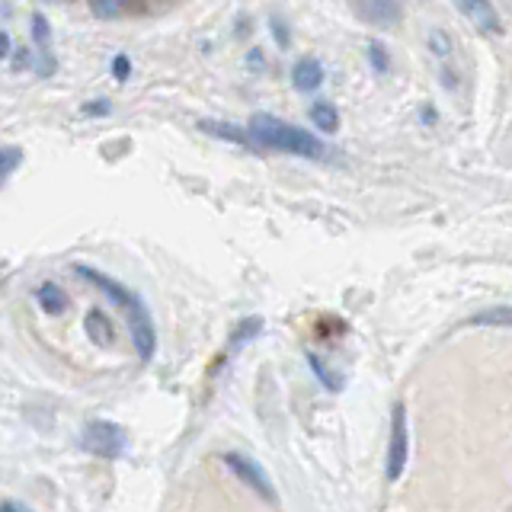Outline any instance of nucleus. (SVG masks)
I'll return each mask as SVG.
<instances>
[{"instance_id":"nucleus-1","label":"nucleus","mask_w":512,"mask_h":512,"mask_svg":"<svg viewBox=\"0 0 512 512\" xmlns=\"http://www.w3.org/2000/svg\"><path fill=\"white\" fill-rule=\"evenodd\" d=\"M247 128H250L256 144H263V148H272V151L298 154V157H311V160H320L327 154L324 141H320L317 135L304 132V128H298L292 122H282L276 116H269V112H253Z\"/></svg>"},{"instance_id":"nucleus-2","label":"nucleus","mask_w":512,"mask_h":512,"mask_svg":"<svg viewBox=\"0 0 512 512\" xmlns=\"http://www.w3.org/2000/svg\"><path fill=\"white\" fill-rule=\"evenodd\" d=\"M80 445H84L87 452L96 458H122L128 452V432L119 423L93 420V423H87Z\"/></svg>"},{"instance_id":"nucleus-3","label":"nucleus","mask_w":512,"mask_h":512,"mask_svg":"<svg viewBox=\"0 0 512 512\" xmlns=\"http://www.w3.org/2000/svg\"><path fill=\"white\" fill-rule=\"evenodd\" d=\"M410 458V429L404 404H394L391 416V445H388V480H400Z\"/></svg>"},{"instance_id":"nucleus-4","label":"nucleus","mask_w":512,"mask_h":512,"mask_svg":"<svg viewBox=\"0 0 512 512\" xmlns=\"http://www.w3.org/2000/svg\"><path fill=\"white\" fill-rule=\"evenodd\" d=\"M125 314H128V333H132V343H135V349H138V356H141L144 362L154 359L157 336H154L151 314H148V308H144V304H141V298H138V295H135L132 301H128Z\"/></svg>"},{"instance_id":"nucleus-5","label":"nucleus","mask_w":512,"mask_h":512,"mask_svg":"<svg viewBox=\"0 0 512 512\" xmlns=\"http://www.w3.org/2000/svg\"><path fill=\"white\" fill-rule=\"evenodd\" d=\"M221 461L228 464V468L244 480V484L250 487V490H256L263 496V500H269V503H276V490H272V480H269V474L260 468L256 461H250L247 455H240V452H228V455H221Z\"/></svg>"},{"instance_id":"nucleus-6","label":"nucleus","mask_w":512,"mask_h":512,"mask_svg":"<svg viewBox=\"0 0 512 512\" xmlns=\"http://www.w3.org/2000/svg\"><path fill=\"white\" fill-rule=\"evenodd\" d=\"M349 7L362 23L378 26V29H391L404 20V7H400V0H349Z\"/></svg>"},{"instance_id":"nucleus-7","label":"nucleus","mask_w":512,"mask_h":512,"mask_svg":"<svg viewBox=\"0 0 512 512\" xmlns=\"http://www.w3.org/2000/svg\"><path fill=\"white\" fill-rule=\"evenodd\" d=\"M455 7L468 16V20L474 23L477 32H490V36H500L503 32V20L500 13H496V7L490 4V0H455Z\"/></svg>"},{"instance_id":"nucleus-8","label":"nucleus","mask_w":512,"mask_h":512,"mask_svg":"<svg viewBox=\"0 0 512 512\" xmlns=\"http://www.w3.org/2000/svg\"><path fill=\"white\" fill-rule=\"evenodd\" d=\"M426 42H429V52L436 55L439 68H442L445 87H448V90H455V74H452V68H448V61H452V52H455V48H452V39L445 36V29H429Z\"/></svg>"},{"instance_id":"nucleus-9","label":"nucleus","mask_w":512,"mask_h":512,"mask_svg":"<svg viewBox=\"0 0 512 512\" xmlns=\"http://www.w3.org/2000/svg\"><path fill=\"white\" fill-rule=\"evenodd\" d=\"M292 84H295L298 93H314L320 84H324V64H320L317 58H301V61H295Z\"/></svg>"},{"instance_id":"nucleus-10","label":"nucleus","mask_w":512,"mask_h":512,"mask_svg":"<svg viewBox=\"0 0 512 512\" xmlns=\"http://www.w3.org/2000/svg\"><path fill=\"white\" fill-rule=\"evenodd\" d=\"M74 272H77V276L90 279L96 288H103V292H106L112 301H116V304H122V308H128V301L135 298L132 292H125V288H122L116 279H109V276H103V272H96V269H90V266H74Z\"/></svg>"},{"instance_id":"nucleus-11","label":"nucleus","mask_w":512,"mask_h":512,"mask_svg":"<svg viewBox=\"0 0 512 512\" xmlns=\"http://www.w3.org/2000/svg\"><path fill=\"white\" fill-rule=\"evenodd\" d=\"M199 128H202V132H208V135L221 138V141H234V144H240V148H247V144L253 141L250 128L244 132V128L234 125V122H221V119H202V122H199Z\"/></svg>"},{"instance_id":"nucleus-12","label":"nucleus","mask_w":512,"mask_h":512,"mask_svg":"<svg viewBox=\"0 0 512 512\" xmlns=\"http://www.w3.org/2000/svg\"><path fill=\"white\" fill-rule=\"evenodd\" d=\"M464 327H506V330H512V304H493V308L477 311L464 320Z\"/></svg>"},{"instance_id":"nucleus-13","label":"nucleus","mask_w":512,"mask_h":512,"mask_svg":"<svg viewBox=\"0 0 512 512\" xmlns=\"http://www.w3.org/2000/svg\"><path fill=\"white\" fill-rule=\"evenodd\" d=\"M36 298H39V304H42L48 314H64V311H68V304H71L68 292H64L58 282H42Z\"/></svg>"},{"instance_id":"nucleus-14","label":"nucleus","mask_w":512,"mask_h":512,"mask_svg":"<svg viewBox=\"0 0 512 512\" xmlns=\"http://www.w3.org/2000/svg\"><path fill=\"white\" fill-rule=\"evenodd\" d=\"M84 327H87V336H90L93 343H100V346H109L112 343V324H109V317L100 308H93L87 314Z\"/></svg>"},{"instance_id":"nucleus-15","label":"nucleus","mask_w":512,"mask_h":512,"mask_svg":"<svg viewBox=\"0 0 512 512\" xmlns=\"http://www.w3.org/2000/svg\"><path fill=\"white\" fill-rule=\"evenodd\" d=\"M311 122L317 125V132L333 135L336 128H340V112H336L333 103H314L311 106Z\"/></svg>"},{"instance_id":"nucleus-16","label":"nucleus","mask_w":512,"mask_h":512,"mask_svg":"<svg viewBox=\"0 0 512 512\" xmlns=\"http://www.w3.org/2000/svg\"><path fill=\"white\" fill-rule=\"evenodd\" d=\"M260 330H263V317H244V320H240V324L234 327V333H231V349L247 346Z\"/></svg>"},{"instance_id":"nucleus-17","label":"nucleus","mask_w":512,"mask_h":512,"mask_svg":"<svg viewBox=\"0 0 512 512\" xmlns=\"http://www.w3.org/2000/svg\"><path fill=\"white\" fill-rule=\"evenodd\" d=\"M308 365L314 368V375H317L320 381H324V388H327V391H343V378H340V375H333L320 356H314V352H308Z\"/></svg>"},{"instance_id":"nucleus-18","label":"nucleus","mask_w":512,"mask_h":512,"mask_svg":"<svg viewBox=\"0 0 512 512\" xmlns=\"http://www.w3.org/2000/svg\"><path fill=\"white\" fill-rule=\"evenodd\" d=\"M32 39H36L39 52H48V45H52V29H48V20L42 13H32Z\"/></svg>"},{"instance_id":"nucleus-19","label":"nucleus","mask_w":512,"mask_h":512,"mask_svg":"<svg viewBox=\"0 0 512 512\" xmlns=\"http://www.w3.org/2000/svg\"><path fill=\"white\" fill-rule=\"evenodd\" d=\"M125 7H128V0H90V10L96 16H103V20H112V16H119Z\"/></svg>"},{"instance_id":"nucleus-20","label":"nucleus","mask_w":512,"mask_h":512,"mask_svg":"<svg viewBox=\"0 0 512 512\" xmlns=\"http://www.w3.org/2000/svg\"><path fill=\"white\" fill-rule=\"evenodd\" d=\"M368 61H372V68L378 74H384L391 68V61H388V48H384L381 42H368Z\"/></svg>"},{"instance_id":"nucleus-21","label":"nucleus","mask_w":512,"mask_h":512,"mask_svg":"<svg viewBox=\"0 0 512 512\" xmlns=\"http://www.w3.org/2000/svg\"><path fill=\"white\" fill-rule=\"evenodd\" d=\"M0 157H4V170H0V176H4V180H10L13 170L20 167L23 151H20V148H4V154H0Z\"/></svg>"},{"instance_id":"nucleus-22","label":"nucleus","mask_w":512,"mask_h":512,"mask_svg":"<svg viewBox=\"0 0 512 512\" xmlns=\"http://www.w3.org/2000/svg\"><path fill=\"white\" fill-rule=\"evenodd\" d=\"M128 74H132V61H128L125 55L112 58V77H116V80H128Z\"/></svg>"},{"instance_id":"nucleus-23","label":"nucleus","mask_w":512,"mask_h":512,"mask_svg":"<svg viewBox=\"0 0 512 512\" xmlns=\"http://www.w3.org/2000/svg\"><path fill=\"white\" fill-rule=\"evenodd\" d=\"M272 36H276V42L285 48L288 45V32H285V26H279V20H272Z\"/></svg>"},{"instance_id":"nucleus-24","label":"nucleus","mask_w":512,"mask_h":512,"mask_svg":"<svg viewBox=\"0 0 512 512\" xmlns=\"http://www.w3.org/2000/svg\"><path fill=\"white\" fill-rule=\"evenodd\" d=\"M0 52H4V58H10V52H13V39H10L7 29L0 32Z\"/></svg>"},{"instance_id":"nucleus-25","label":"nucleus","mask_w":512,"mask_h":512,"mask_svg":"<svg viewBox=\"0 0 512 512\" xmlns=\"http://www.w3.org/2000/svg\"><path fill=\"white\" fill-rule=\"evenodd\" d=\"M87 112H90V116H106V112H109V103H106V100H103V103L96 100V103H90V109H87Z\"/></svg>"},{"instance_id":"nucleus-26","label":"nucleus","mask_w":512,"mask_h":512,"mask_svg":"<svg viewBox=\"0 0 512 512\" xmlns=\"http://www.w3.org/2000/svg\"><path fill=\"white\" fill-rule=\"evenodd\" d=\"M263 52H250V68H253V64H256V68H263V58H260Z\"/></svg>"},{"instance_id":"nucleus-27","label":"nucleus","mask_w":512,"mask_h":512,"mask_svg":"<svg viewBox=\"0 0 512 512\" xmlns=\"http://www.w3.org/2000/svg\"><path fill=\"white\" fill-rule=\"evenodd\" d=\"M16 509L26 512V506H23V503H4V512H16Z\"/></svg>"}]
</instances>
